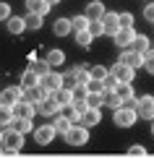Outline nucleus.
<instances>
[{
	"label": "nucleus",
	"mask_w": 154,
	"mask_h": 159,
	"mask_svg": "<svg viewBox=\"0 0 154 159\" xmlns=\"http://www.w3.org/2000/svg\"><path fill=\"white\" fill-rule=\"evenodd\" d=\"M86 107H91V110H102V94H86Z\"/></svg>",
	"instance_id": "nucleus-34"
},
{
	"label": "nucleus",
	"mask_w": 154,
	"mask_h": 159,
	"mask_svg": "<svg viewBox=\"0 0 154 159\" xmlns=\"http://www.w3.org/2000/svg\"><path fill=\"white\" fill-rule=\"evenodd\" d=\"M44 97H47V91H44L39 84L31 86V89H24V99H26V102H31V104H39Z\"/></svg>",
	"instance_id": "nucleus-18"
},
{
	"label": "nucleus",
	"mask_w": 154,
	"mask_h": 159,
	"mask_svg": "<svg viewBox=\"0 0 154 159\" xmlns=\"http://www.w3.org/2000/svg\"><path fill=\"white\" fill-rule=\"evenodd\" d=\"M136 110H128V107H118L112 110V125H118V128H131V125H136Z\"/></svg>",
	"instance_id": "nucleus-2"
},
{
	"label": "nucleus",
	"mask_w": 154,
	"mask_h": 159,
	"mask_svg": "<svg viewBox=\"0 0 154 159\" xmlns=\"http://www.w3.org/2000/svg\"><path fill=\"white\" fill-rule=\"evenodd\" d=\"M63 115H65V117H68V120H71L73 125H76V123H78V117H81V115H78V112H76V110H73V107H71V104H68V107H63Z\"/></svg>",
	"instance_id": "nucleus-41"
},
{
	"label": "nucleus",
	"mask_w": 154,
	"mask_h": 159,
	"mask_svg": "<svg viewBox=\"0 0 154 159\" xmlns=\"http://www.w3.org/2000/svg\"><path fill=\"white\" fill-rule=\"evenodd\" d=\"M144 18H146L149 24H154V3H146V5H144Z\"/></svg>",
	"instance_id": "nucleus-44"
},
{
	"label": "nucleus",
	"mask_w": 154,
	"mask_h": 159,
	"mask_svg": "<svg viewBox=\"0 0 154 159\" xmlns=\"http://www.w3.org/2000/svg\"><path fill=\"white\" fill-rule=\"evenodd\" d=\"M37 84H39V76L31 68H26L21 73V84H18V86H21V89H31V86H37Z\"/></svg>",
	"instance_id": "nucleus-22"
},
{
	"label": "nucleus",
	"mask_w": 154,
	"mask_h": 159,
	"mask_svg": "<svg viewBox=\"0 0 154 159\" xmlns=\"http://www.w3.org/2000/svg\"><path fill=\"white\" fill-rule=\"evenodd\" d=\"M24 99V89L21 86H5L3 91H0V104H8V107H13L16 102H21Z\"/></svg>",
	"instance_id": "nucleus-7"
},
{
	"label": "nucleus",
	"mask_w": 154,
	"mask_h": 159,
	"mask_svg": "<svg viewBox=\"0 0 154 159\" xmlns=\"http://www.w3.org/2000/svg\"><path fill=\"white\" fill-rule=\"evenodd\" d=\"M110 76L115 78L118 84H133V78H136V70L128 68V65H123V63H115V65H112V70H110Z\"/></svg>",
	"instance_id": "nucleus-6"
},
{
	"label": "nucleus",
	"mask_w": 154,
	"mask_h": 159,
	"mask_svg": "<svg viewBox=\"0 0 154 159\" xmlns=\"http://www.w3.org/2000/svg\"><path fill=\"white\" fill-rule=\"evenodd\" d=\"M44 60H47L50 68H58V65H63V63H65V52H63V50H50Z\"/></svg>",
	"instance_id": "nucleus-26"
},
{
	"label": "nucleus",
	"mask_w": 154,
	"mask_h": 159,
	"mask_svg": "<svg viewBox=\"0 0 154 159\" xmlns=\"http://www.w3.org/2000/svg\"><path fill=\"white\" fill-rule=\"evenodd\" d=\"M29 68L34 70L37 76H44V73H47V70H52L50 65H47V60H31V65H29Z\"/></svg>",
	"instance_id": "nucleus-33"
},
{
	"label": "nucleus",
	"mask_w": 154,
	"mask_h": 159,
	"mask_svg": "<svg viewBox=\"0 0 154 159\" xmlns=\"http://www.w3.org/2000/svg\"><path fill=\"white\" fill-rule=\"evenodd\" d=\"M89 70V78L91 81H105L107 76H110V70L105 68V65H91V68H86Z\"/></svg>",
	"instance_id": "nucleus-28"
},
{
	"label": "nucleus",
	"mask_w": 154,
	"mask_h": 159,
	"mask_svg": "<svg viewBox=\"0 0 154 159\" xmlns=\"http://www.w3.org/2000/svg\"><path fill=\"white\" fill-rule=\"evenodd\" d=\"M152 136H154V117H152Z\"/></svg>",
	"instance_id": "nucleus-46"
},
{
	"label": "nucleus",
	"mask_w": 154,
	"mask_h": 159,
	"mask_svg": "<svg viewBox=\"0 0 154 159\" xmlns=\"http://www.w3.org/2000/svg\"><path fill=\"white\" fill-rule=\"evenodd\" d=\"M55 128H52V123L47 125H37L34 128V141L39 143V146H47V143H52V138H55Z\"/></svg>",
	"instance_id": "nucleus-9"
},
{
	"label": "nucleus",
	"mask_w": 154,
	"mask_h": 159,
	"mask_svg": "<svg viewBox=\"0 0 154 159\" xmlns=\"http://www.w3.org/2000/svg\"><path fill=\"white\" fill-rule=\"evenodd\" d=\"M37 115V107L31 102H26V99H21V102L13 104V117H24V120H34Z\"/></svg>",
	"instance_id": "nucleus-10"
},
{
	"label": "nucleus",
	"mask_w": 154,
	"mask_h": 159,
	"mask_svg": "<svg viewBox=\"0 0 154 159\" xmlns=\"http://www.w3.org/2000/svg\"><path fill=\"white\" fill-rule=\"evenodd\" d=\"M136 115L144 117V120H152L154 117V97L152 94H144L136 99Z\"/></svg>",
	"instance_id": "nucleus-5"
},
{
	"label": "nucleus",
	"mask_w": 154,
	"mask_h": 159,
	"mask_svg": "<svg viewBox=\"0 0 154 159\" xmlns=\"http://www.w3.org/2000/svg\"><path fill=\"white\" fill-rule=\"evenodd\" d=\"M131 50L138 52V55H146V52L152 50V39L146 37V34H136V37H133V42H131Z\"/></svg>",
	"instance_id": "nucleus-15"
},
{
	"label": "nucleus",
	"mask_w": 154,
	"mask_h": 159,
	"mask_svg": "<svg viewBox=\"0 0 154 159\" xmlns=\"http://www.w3.org/2000/svg\"><path fill=\"white\" fill-rule=\"evenodd\" d=\"M71 125H73V123H71L65 115H55V120H52V128H55L58 136H65V133L71 130Z\"/></svg>",
	"instance_id": "nucleus-19"
},
{
	"label": "nucleus",
	"mask_w": 154,
	"mask_h": 159,
	"mask_svg": "<svg viewBox=\"0 0 154 159\" xmlns=\"http://www.w3.org/2000/svg\"><path fill=\"white\" fill-rule=\"evenodd\" d=\"M133 37H136L133 26H131V29H118V34L112 37V42H115L120 50H128V47H131V42H133Z\"/></svg>",
	"instance_id": "nucleus-13"
},
{
	"label": "nucleus",
	"mask_w": 154,
	"mask_h": 159,
	"mask_svg": "<svg viewBox=\"0 0 154 159\" xmlns=\"http://www.w3.org/2000/svg\"><path fill=\"white\" fill-rule=\"evenodd\" d=\"M105 26V34L107 37H115L118 34V29H120V24H118V13H112V11H105V16L99 18Z\"/></svg>",
	"instance_id": "nucleus-12"
},
{
	"label": "nucleus",
	"mask_w": 154,
	"mask_h": 159,
	"mask_svg": "<svg viewBox=\"0 0 154 159\" xmlns=\"http://www.w3.org/2000/svg\"><path fill=\"white\" fill-rule=\"evenodd\" d=\"M141 68L146 70V73L154 76V50H149V52L144 55V65H141Z\"/></svg>",
	"instance_id": "nucleus-38"
},
{
	"label": "nucleus",
	"mask_w": 154,
	"mask_h": 159,
	"mask_svg": "<svg viewBox=\"0 0 154 159\" xmlns=\"http://www.w3.org/2000/svg\"><path fill=\"white\" fill-rule=\"evenodd\" d=\"M52 31H55V37H68L71 34V18H58L52 24Z\"/></svg>",
	"instance_id": "nucleus-23"
},
{
	"label": "nucleus",
	"mask_w": 154,
	"mask_h": 159,
	"mask_svg": "<svg viewBox=\"0 0 154 159\" xmlns=\"http://www.w3.org/2000/svg\"><path fill=\"white\" fill-rule=\"evenodd\" d=\"M11 16H13V13H11V5H8V3H0V21H8Z\"/></svg>",
	"instance_id": "nucleus-43"
},
{
	"label": "nucleus",
	"mask_w": 154,
	"mask_h": 159,
	"mask_svg": "<svg viewBox=\"0 0 154 159\" xmlns=\"http://www.w3.org/2000/svg\"><path fill=\"white\" fill-rule=\"evenodd\" d=\"M0 154H3V149H0Z\"/></svg>",
	"instance_id": "nucleus-48"
},
{
	"label": "nucleus",
	"mask_w": 154,
	"mask_h": 159,
	"mask_svg": "<svg viewBox=\"0 0 154 159\" xmlns=\"http://www.w3.org/2000/svg\"><path fill=\"white\" fill-rule=\"evenodd\" d=\"M63 138H65L68 146H84V143L89 141V128H84V125H71V130Z\"/></svg>",
	"instance_id": "nucleus-3"
},
{
	"label": "nucleus",
	"mask_w": 154,
	"mask_h": 159,
	"mask_svg": "<svg viewBox=\"0 0 154 159\" xmlns=\"http://www.w3.org/2000/svg\"><path fill=\"white\" fill-rule=\"evenodd\" d=\"M128 157H146V149L141 146V143H133V146L128 149Z\"/></svg>",
	"instance_id": "nucleus-42"
},
{
	"label": "nucleus",
	"mask_w": 154,
	"mask_h": 159,
	"mask_svg": "<svg viewBox=\"0 0 154 159\" xmlns=\"http://www.w3.org/2000/svg\"><path fill=\"white\" fill-rule=\"evenodd\" d=\"M73 76H76V86L89 81V70H86L84 65H76V68H73Z\"/></svg>",
	"instance_id": "nucleus-36"
},
{
	"label": "nucleus",
	"mask_w": 154,
	"mask_h": 159,
	"mask_svg": "<svg viewBox=\"0 0 154 159\" xmlns=\"http://www.w3.org/2000/svg\"><path fill=\"white\" fill-rule=\"evenodd\" d=\"M52 5L47 3V0H26V11L29 13H37V16H47Z\"/></svg>",
	"instance_id": "nucleus-17"
},
{
	"label": "nucleus",
	"mask_w": 154,
	"mask_h": 159,
	"mask_svg": "<svg viewBox=\"0 0 154 159\" xmlns=\"http://www.w3.org/2000/svg\"><path fill=\"white\" fill-rule=\"evenodd\" d=\"M60 78H63V89H73V86H76V76H73V70L60 73Z\"/></svg>",
	"instance_id": "nucleus-40"
},
{
	"label": "nucleus",
	"mask_w": 154,
	"mask_h": 159,
	"mask_svg": "<svg viewBox=\"0 0 154 159\" xmlns=\"http://www.w3.org/2000/svg\"><path fill=\"white\" fill-rule=\"evenodd\" d=\"M8 128H11V130H16V133H21V136H26V133L31 130V120H24V117H13Z\"/></svg>",
	"instance_id": "nucleus-20"
},
{
	"label": "nucleus",
	"mask_w": 154,
	"mask_h": 159,
	"mask_svg": "<svg viewBox=\"0 0 154 159\" xmlns=\"http://www.w3.org/2000/svg\"><path fill=\"white\" fill-rule=\"evenodd\" d=\"M50 97L55 99V102L60 104V107H68V104L73 102V91H71V89H58L55 94H50Z\"/></svg>",
	"instance_id": "nucleus-21"
},
{
	"label": "nucleus",
	"mask_w": 154,
	"mask_h": 159,
	"mask_svg": "<svg viewBox=\"0 0 154 159\" xmlns=\"http://www.w3.org/2000/svg\"><path fill=\"white\" fill-rule=\"evenodd\" d=\"M11 120H13V107H8V104H0V130H8Z\"/></svg>",
	"instance_id": "nucleus-27"
},
{
	"label": "nucleus",
	"mask_w": 154,
	"mask_h": 159,
	"mask_svg": "<svg viewBox=\"0 0 154 159\" xmlns=\"http://www.w3.org/2000/svg\"><path fill=\"white\" fill-rule=\"evenodd\" d=\"M73 34H76V44L78 47H91V42H94V37L89 34V31H73Z\"/></svg>",
	"instance_id": "nucleus-32"
},
{
	"label": "nucleus",
	"mask_w": 154,
	"mask_h": 159,
	"mask_svg": "<svg viewBox=\"0 0 154 159\" xmlns=\"http://www.w3.org/2000/svg\"><path fill=\"white\" fill-rule=\"evenodd\" d=\"M86 31H89L91 37H102V34H105V26H102V21L97 18V21H89V29H86Z\"/></svg>",
	"instance_id": "nucleus-37"
},
{
	"label": "nucleus",
	"mask_w": 154,
	"mask_h": 159,
	"mask_svg": "<svg viewBox=\"0 0 154 159\" xmlns=\"http://www.w3.org/2000/svg\"><path fill=\"white\" fill-rule=\"evenodd\" d=\"M118 63H123V65H128V68L136 70V68H141V65H144V55H138V52H133V50L128 47V50L120 52V60H118Z\"/></svg>",
	"instance_id": "nucleus-11"
},
{
	"label": "nucleus",
	"mask_w": 154,
	"mask_h": 159,
	"mask_svg": "<svg viewBox=\"0 0 154 159\" xmlns=\"http://www.w3.org/2000/svg\"><path fill=\"white\" fill-rule=\"evenodd\" d=\"M34 107H37V112H39V115H44V117H55V115H60V112H63V107H60V104H58L50 94L44 97L39 104H34Z\"/></svg>",
	"instance_id": "nucleus-8"
},
{
	"label": "nucleus",
	"mask_w": 154,
	"mask_h": 159,
	"mask_svg": "<svg viewBox=\"0 0 154 159\" xmlns=\"http://www.w3.org/2000/svg\"><path fill=\"white\" fill-rule=\"evenodd\" d=\"M118 24H120V29H131L133 26V13H128V11L118 13Z\"/></svg>",
	"instance_id": "nucleus-35"
},
{
	"label": "nucleus",
	"mask_w": 154,
	"mask_h": 159,
	"mask_svg": "<svg viewBox=\"0 0 154 159\" xmlns=\"http://www.w3.org/2000/svg\"><path fill=\"white\" fill-rule=\"evenodd\" d=\"M24 146V136L16 133V130H3V138H0V149H3V154H16V151H21Z\"/></svg>",
	"instance_id": "nucleus-1"
},
{
	"label": "nucleus",
	"mask_w": 154,
	"mask_h": 159,
	"mask_svg": "<svg viewBox=\"0 0 154 159\" xmlns=\"http://www.w3.org/2000/svg\"><path fill=\"white\" fill-rule=\"evenodd\" d=\"M152 50H154V47H152Z\"/></svg>",
	"instance_id": "nucleus-49"
},
{
	"label": "nucleus",
	"mask_w": 154,
	"mask_h": 159,
	"mask_svg": "<svg viewBox=\"0 0 154 159\" xmlns=\"http://www.w3.org/2000/svg\"><path fill=\"white\" fill-rule=\"evenodd\" d=\"M89 29V18L86 16H73L71 18V31H86Z\"/></svg>",
	"instance_id": "nucleus-31"
},
{
	"label": "nucleus",
	"mask_w": 154,
	"mask_h": 159,
	"mask_svg": "<svg viewBox=\"0 0 154 159\" xmlns=\"http://www.w3.org/2000/svg\"><path fill=\"white\" fill-rule=\"evenodd\" d=\"M118 94V99L123 102V99H128V97H133V84H115V89H112Z\"/></svg>",
	"instance_id": "nucleus-29"
},
{
	"label": "nucleus",
	"mask_w": 154,
	"mask_h": 159,
	"mask_svg": "<svg viewBox=\"0 0 154 159\" xmlns=\"http://www.w3.org/2000/svg\"><path fill=\"white\" fill-rule=\"evenodd\" d=\"M84 16L89 18V21H97V18H102V16H105V5L99 3V0H89V3H86Z\"/></svg>",
	"instance_id": "nucleus-16"
},
{
	"label": "nucleus",
	"mask_w": 154,
	"mask_h": 159,
	"mask_svg": "<svg viewBox=\"0 0 154 159\" xmlns=\"http://www.w3.org/2000/svg\"><path fill=\"white\" fill-rule=\"evenodd\" d=\"M47 3H50V5H58V3H60V0H47Z\"/></svg>",
	"instance_id": "nucleus-45"
},
{
	"label": "nucleus",
	"mask_w": 154,
	"mask_h": 159,
	"mask_svg": "<svg viewBox=\"0 0 154 159\" xmlns=\"http://www.w3.org/2000/svg\"><path fill=\"white\" fill-rule=\"evenodd\" d=\"M24 21H26V29H42L44 16H37V13H26V16H24Z\"/></svg>",
	"instance_id": "nucleus-30"
},
{
	"label": "nucleus",
	"mask_w": 154,
	"mask_h": 159,
	"mask_svg": "<svg viewBox=\"0 0 154 159\" xmlns=\"http://www.w3.org/2000/svg\"><path fill=\"white\" fill-rule=\"evenodd\" d=\"M8 31H11V34H24V31H26V21L21 16H11L8 18Z\"/></svg>",
	"instance_id": "nucleus-25"
},
{
	"label": "nucleus",
	"mask_w": 154,
	"mask_h": 159,
	"mask_svg": "<svg viewBox=\"0 0 154 159\" xmlns=\"http://www.w3.org/2000/svg\"><path fill=\"white\" fill-rule=\"evenodd\" d=\"M39 86H42L47 94H55L58 89H63V78H60V73H55V70H47L44 76H39Z\"/></svg>",
	"instance_id": "nucleus-4"
},
{
	"label": "nucleus",
	"mask_w": 154,
	"mask_h": 159,
	"mask_svg": "<svg viewBox=\"0 0 154 159\" xmlns=\"http://www.w3.org/2000/svg\"><path fill=\"white\" fill-rule=\"evenodd\" d=\"M0 138H3V130H0Z\"/></svg>",
	"instance_id": "nucleus-47"
},
{
	"label": "nucleus",
	"mask_w": 154,
	"mask_h": 159,
	"mask_svg": "<svg viewBox=\"0 0 154 159\" xmlns=\"http://www.w3.org/2000/svg\"><path fill=\"white\" fill-rule=\"evenodd\" d=\"M86 91H89V94H102L105 84L102 81H91V78H89V81H86Z\"/></svg>",
	"instance_id": "nucleus-39"
},
{
	"label": "nucleus",
	"mask_w": 154,
	"mask_h": 159,
	"mask_svg": "<svg viewBox=\"0 0 154 159\" xmlns=\"http://www.w3.org/2000/svg\"><path fill=\"white\" fill-rule=\"evenodd\" d=\"M102 107H112V110L120 107V99H118V94L112 89H105L102 91Z\"/></svg>",
	"instance_id": "nucleus-24"
},
{
	"label": "nucleus",
	"mask_w": 154,
	"mask_h": 159,
	"mask_svg": "<svg viewBox=\"0 0 154 159\" xmlns=\"http://www.w3.org/2000/svg\"><path fill=\"white\" fill-rule=\"evenodd\" d=\"M78 123L84 125V128H89V125H99L102 123V110H84L81 112V117H78Z\"/></svg>",
	"instance_id": "nucleus-14"
}]
</instances>
